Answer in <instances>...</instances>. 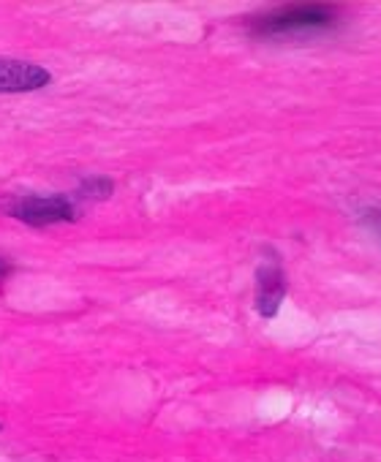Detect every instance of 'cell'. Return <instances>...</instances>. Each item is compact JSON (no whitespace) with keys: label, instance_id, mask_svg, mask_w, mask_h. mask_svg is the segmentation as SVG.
Masks as SVG:
<instances>
[{"label":"cell","instance_id":"cell-1","mask_svg":"<svg viewBox=\"0 0 381 462\" xmlns=\"http://www.w3.org/2000/svg\"><path fill=\"white\" fill-rule=\"evenodd\" d=\"M6 212L36 228L77 220V204L69 196H20L6 204Z\"/></svg>","mask_w":381,"mask_h":462},{"label":"cell","instance_id":"cell-2","mask_svg":"<svg viewBox=\"0 0 381 462\" xmlns=\"http://www.w3.org/2000/svg\"><path fill=\"white\" fill-rule=\"evenodd\" d=\"M332 23L330 9L324 6H297L281 12L275 17H265L259 23V33H289V31H308V28H327Z\"/></svg>","mask_w":381,"mask_h":462},{"label":"cell","instance_id":"cell-3","mask_svg":"<svg viewBox=\"0 0 381 462\" xmlns=\"http://www.w3.org/2000/svg\"><path fill=\"white\" fill-rule=\"evenodd\" d=\"M50 71L25 60L0 58V93H31L50 85Z\"/></svg>","mask_w":381,"mask_h":462},{"label":"cell","instance_id":"cell-4","mask_svg":"<svg viewBox=\"0 0 381 462\" xmlns=\"http://www.w3.org/2000/svg\"><path fill=\"white\" fill-rule=\"evenodd\" d=\"M286 297V278L281 267H262L256 273V310L265 319H273Z\"/></svg>","mask_w":381,"mask_h":462},{"label":"cell","instance_id":"cell-5","mask_svg":"<svg viewBox=\"0 0 381 462\" xmlns=\"http://www.w3.org/2000/svg\"><path fill=\"white\" fill-rule=\"evenodd\" d=\"M115 190V182L107 180V177H93V180H85L79 185V190L74 193V199H82V201H104L109 199Z\"/></svg>","mask_w":381,"mask_h":462},{"label":"cell","instance_id":"cell-6","mask_svg":"<svg viewBox=\"0 0 381 462\" xmlns=\"http://www.w3.org/2000/svg\"><path fill=\"white\" fill-rule=\"evenodd\" d=\"M367 220L373 223V228L381 235V212H367Z\"/></svg>","mask_w":381,"mask_h":462},{"label":"cell","instance_id":"cell-7","mask_svg":"<svg viewBox=\"0 0 381 462\" xmlns=\"http://www.w3.org/2000/svg\"><path fill=\"white\" fill-rule=\"evenodd\" d=\"M9 270H12V267H9V264H6L4 259H0V278H4V275H6Z\"/></svg>","mask_w":381,"mask_h":462}]
</instances>
